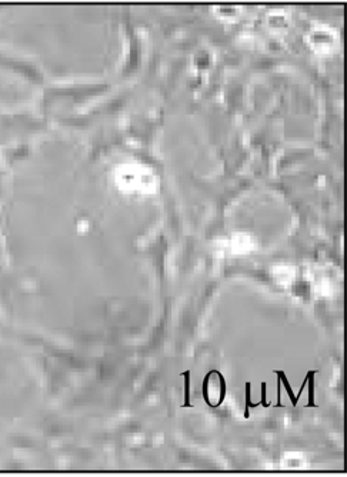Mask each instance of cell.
Wrapping results in <instances>:
<instances>
[{
	"instance_id": "1",
	"label": "cell",
	"mask_w": 347,
	"mask_h": 477,
	"mask_svg": "<svg viewBox=\"0 0 347 477\" xmlns=\"http://www.w3.org/2000/svg\"><path fill=\"white\" fill-rule=\"evenodd\" d=\"M275 374H278V377L280 379V383L286 387V391H287L289 397L292 399V405H293V407L297 406V402H299V400H297V397L295 396L293 390H292L290 385H289V380H287V377H286V373L281 370H275Z\"/></svg>"
},
{
	"instance_id": "2",
	"label": "cell",
	"mask_w": 347,
	"mask_h": 477,
	"mask_svg": "<svg viewBox=\"0 0 347 477\" xmlns=\"http://www.w3.org/2000/svg\"><path fill=\"white\" fill-rule=\"evenodd\" d=\"M182 376H185V402L182 407H193L190 403V371H185Z\"/></svg>"
},
{
	"instance_id": "3",
	"label": "cell",
	"mask_w": 347,
	"mask_h": 477,
	"mask_svg": "<svg viewBox=\"0 0 347 477\" xmlns=\"http://www.w3.org/2000/svg\"><path fill=\"white\" fill-rule=\"evenodd\" d=\"M316 373H317L316 370L307 371V374H309V379H307V382H309V402H307L306 407H317V405L314 403V374Z\"/></svg>"
},
{
	"instance_id": "4",
	"label": "cell",
	"mask_w": 347,
	"mask_h": 477,
	"mask_svg": "<svg viewBox=\"0 0 347 477\" xmlns=\"http://www.w3.org/2000/svg\"><path fill=\"white\" fill-rule=\"evenodd\" d=\"M250 390H252V385L247 382V383H246V409H244V417H246V419H249V416H250V409H254V407H256L254 403H252Z\"/></svg>"
},
{
	"instance_id": "5",
	"label": "cell",
	"mask_w": 347,
	"mask_h": 477,
	"mask_svg": "<svg viewBox=\"0 0 347 477\" xmlns=\"http://www.w3.org/2000/svg\"><path fill=\"white\" fill-rule=\"evenodd\" d=\"M260 387H261V400L259 402V403H254V405H256V407L260 406V405H263V407H270V405H272V403L266 400V390H267V383H266V382H263Z\"/></svg>"
},
{
	"instance_id": "6",
	"label": "cell",
	"mask_w": 347,
	"mask_h": 477,
	"mask_svg": "<svg viewBox=\"0 0 347 477\" xmlns=\"http://www.w3.org/2000/svg\"><path fill=\"white\" fill-rule=\"evenodd\" d=\"M210 376H211V371H208V374H206V377H205V380H203V397H205V402L208 403V406H211V403H210L208 396V379H210Z\"/></svg>"
}]
</instances>
